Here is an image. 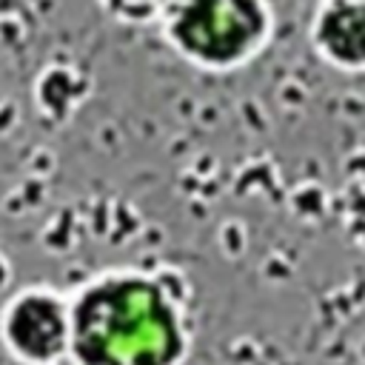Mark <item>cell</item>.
I'll list each match as a JSON object with an SVG mask.
<instances>
[{"instance_id":"5b68a950","label":"cell","mask_w":365,"mask_h":365,"mask_svg":"<svg viewBox=\"0 0 365 365\" xmlns=\"http://www.w3.org/2000/svg\"><path fill=\"white\" fill-rule=\"evenodd\" d=\"M97 6L123 26H157L171 0H97Z\"/></svg>"},{"instance_id":"277c9868","label":"cell","mask_w":365,"mask_h":365,"mask_svg":"<svg viewBox=\"0 0 365 365\" xmlns=\"http://www.w3.org/2000/svg\"><path fill=\"white\" fill-rule=\"evenodd\" d=\"M9 345L34 362L54 359L68 348V305L46 291L17 297L6 317Z\"/></svg>"},{"instance_id":"3957f363","label":"cell","mask_w":365,"mask_h":365,"mask_svg":"<svg viewBox=\"0 0 365 365\" xmlns=\"http://www.w3.org/2000/svg\"><path fill=\"white\" fill-rule=\"evenodd\" d=\"M308 43L325 66L365 74V0H317Z\"/></svg>"},{"instance_id":"6da1fadb","label":"cell","mask_w":365,"mask_h":365,"mask_svg":"<svg viewBox=\"0 0 365 365\" xmlns=\"http://www.w3.org/2000/svg\"><path fill=\"white\" fill-rule=\"evenodd\" d=\"M188 339V308L174 274H100L68 305L77 365H180Z\"/></svg>"},{"instance_id":"7a4b0ae2","label":"cell","mask_w":365,"mask_h":365,"mask_svg":"<svg viewBox=\"0 0 365 365\" xmlns=\"http://www.w3.org/2000/svg\"><path fill=\"white\" fill-rule=\"evenodd\" d=\"M157 29L188 66L225 74L268 48L277 17L271 0H171Z\"/></svg>"}]
</instances>
